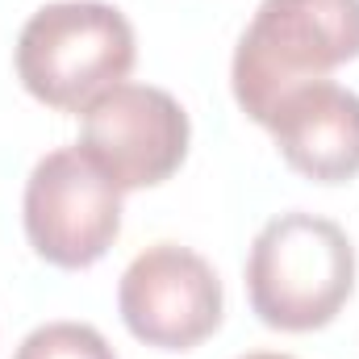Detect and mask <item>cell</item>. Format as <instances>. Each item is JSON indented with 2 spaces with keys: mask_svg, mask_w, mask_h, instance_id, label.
<instances>
[{
  "mask_svg": "<svg viewBox=\"0 0 359 359\" xmlns=\"http://www.w3.org/2000/svg\"><path fill=\"white\" fill-rule=\"evenodd\" d=\"M359 59V0H259L230 63L238 109L268 126L301 84Z\"/></svg>",
  "mask_w": 359,
  "mask_h": 359,
  "instance_id": "cell-1",
  "label": "cell"
},
{
  "mask_svg": "<svg viewBox=\"0 0 359 359\" xmlns=\"http://www.w3.org/2000/svg\"><path fill=\"white\" fill-rule=\"evenodd\" d=\"M355 292V247L330 217L288 209L255 234L247 255V297L271 330L305 334L339 318Z\"/></svg>",
  "mask_w": 359,
  "mask_h": 359,
  "instance_id": "cell-2",
  "label": "cell"
},
{
  "mask_svg": "<svg viewBox=\"0 0 359 359\" xmlns=\"http://www.w3.org/2000/svg\"><path fill=\"white\" fill-rule=\"evenodd\" d=\"M138 59L134 25L104 0L42 4L17 34V80L50 109L84 113L100 92L121 84Z\"/></svg>",
  "mask_w": 359,
  "mask_h": 359,
  "instance_id": "cell-3",
  "label": "cell"
},
{
  "mask_svg": "<svg viewBox=\"0 0 359 359\" xmlns=\"http://www.w3.org/2000/svg\"><path fill=\"white\" fill-rule=\"evenodd\" d=\"M29 247L55 268H92L121 234V188L88 159V151L59 147L34 163L21 196Z\"/></svg>",
  "mask_w": 359,
  "mask_h": 359,
  "instance_id": "cell-4",
  "label": "cell"
},
{
  "mask_svg": "<svg viewBox=\"0 0 359 359\" xmlns=\"http://www.w3.org/2000/svg\"><path fill=\"white\" fill-rule=\"evenodd\" d=\"M80 117V147L121 192L163 184L188 155V113L168 88L121 80Z\"/></svg>",
  "mask_w": 359,
  "mask_h": 359,
  "instance_id": "cell-5",
  "label": "cell"
},
{
  "mask_svg": "<svg viewBox=\"0 0 359 359\" xmlns=\"http://www.w3.org/2000/svg\"><path fill=\"white\" fill-rule=\"evenodd\" d=\"M222 280L213 264L180 243H155L130 259L117 284L126 330L159 351H192L222 326Z\"/></svg>",
  "mask_w": 359,
  "mask_h": 359,
  "instance_id": "cell-6",
  "label": "cell"
},
{
  "mask_svg": "<svg viewBox=\"0 0 359 359\" xmlns=\"http://www.w3.org/2000/svg\"><path fill=\"white\" fill-rule=\"evenodd\" d=\"M284 163L318 184L359 176V96L334 80L292 88L264 126Z\"/></svg>",
  "mask_w": 359,
  "mask_h": 359,
  "instance_id": "cell-7",
  "label": "cell"
},
{
  "mask_svg": "<svg viewBox=\"0 0 359 359\" xmlns=\"http://www.w3.org/2000/svg\"><path fill=\"white\" fill-rule=\"evenodd\" d=\"M13 359H117V351L88 322H46L21 339Z\"/></svg>",
  "mask_w": 359,
  "mask_h": 359,
  "instance_id": "cell-8",
  "label": "cell"
},
{
  "mask_svg": "<svg viewBox=\"0 0 359 359\" xmlns=\"http://www.w3.org/2000/svg\"><path fill=\"white\" fill-rule=\"evenodd\" d=\"M238 359H292V355H280V351H251V355H238Z\"/></svg>",
  "mask_w": 359,
  "mask_h": 359,
  "instance_id": "cell-9",
  "label": "cell"
}]
</instances>
